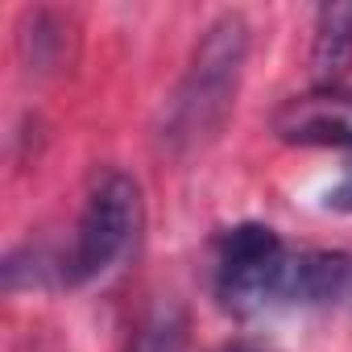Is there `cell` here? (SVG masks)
I'll list each match as a JSON object with an SVG mask.
<instances>
[{
	"mask_svg": "<svg viewBox=\"0 0 352 352\" xmlns=\"http://www.w3.org/2000/svg\"><path fill=\"white\" fill-rule=\"evenodd\" d=\"M323 208H327V212L352 216V157H348V166H344V174H340V183L323 195Z\"/></svg>",
	"mask_w": 352,
	"mask_h": 352,
	"instance_id": "cell-9",
	"label": "cell"
},
{
	"mask_svg": "<svg viewBox=\"0 0 352 352\" xmlns=\"http://www.w3.org/2000/svg\"><path fill=\"white\" fill-rule=\"evenodd\" d=\"M352 302V253L344 249H298L290 253L282 307L298 311H331Z\"/></svg>",
	"mask_w": 352,
	"mask_h": 352,
	"instance_id": "cell-5",
	"label": "cell"
},
{
	"mask_svg": "<svg viewBox=\"0 0 352 352\" xmlns=\"http://www.w3.org/2000/svg\"><path fill=\"white\" fill-rule=\"evenodd\" d=\"M25 50L34 71H63L71 58V25L58 13H34V30L25 34Z\"/></svg>",
	"mask_w": 352,
	"mask_h": 352,
	"instance_id": "cell-8",
	"label": "cell"
},
{
	"mask_svg": "<svg viewBox=\"0 0 352 352\" xmlns=\"http://www.w3.org/2000/svg\"><path fill=\"white\" fill-rule=\"evenodd\" d=\"M141 232V187L137 179L112 170L91 187L79 220H75V236L71 245L54 257L58 286H87L96 278H104L133 245Z\"/></svg>",
	"mask_w": 352,
	"mask_h": 352,
	"instance_id": "cell-2",
	"label": "cell"
},
{
	"mask_svg": "<svg viewBox=\"0 0 352 352\" xmlns=\"http://www.w3.org/2000/svg\"><path fill=\"white\" fill-rule=\"evenodd\" d=\"M286 241L265 224H236L216 241V298L232 315H257L282 307V282L290 265Z\"/></svg>",
	"mask_w": 352,
	"mask_h": 352,
	"instance_id": "cell-3",
	"label": "cell"
},
{
	"mask_svg": "<svg viewBox=\"0 0 352 352\" xmlns=\"http://www.w3.org/2000/svg\"><path fill=\"white\" fill-rule=\"evenodd\" d=\"M216 352H257V348H249V344H224V348H216Z\"/></svg>",
	"mask_w": 352,
	"mask_h": 352,
	"instance_id": "cell-10",
	"label": "cell"
},
{
	"mask_svg": "<svg viewBox=\"0 0 352 352\" xmlns=\"http://www.w3.org/2000/svg\"><path fill=\"white\" fill-rule=\"evenodd\" d=\"M129 352H187V311L174 298L153 302L137 323Z\"/></svg>",
	"mask_w": 352,
	"mask_h": 352,
	"instance_id": "cell-7",
	"label": "cell"
},
{
	"mask_svg": "<svg viewBox=\"0 0 352 352\" xmlns=\"http://www.w3.org/2000/svg\"><path fill=\"white\" fill-rule=\"evenodd\" d=\"M274 133L286 145H323L352 153V91L319 87L286 100L274 112Z\"/></svg>",
	"mask_w": 352,
	"mask_h": 352,
	"instance_id": "cell-4",
	"label": "cell"
},
{
	"mask_svg": "<svg viewBox=\"0 0 352 352\" xmlns=\"http://www.w3.org/2000/svg\"><path fill=\"white\" fill-rule=\"evenodd\" d=\"M352 71V0H336L315 13L311 75L319 87H336Z\"/></svg>",
	"mask_w": 352,
	"mask_h": 352,
	"instance_id": "cell-6",
	"label": "cell"
},
{
	"mask_svg": "<svg viewBox=\"0 0 352 352\" xmlns=\"http://www.w3.org/2000/svg\"><path fill=\"white\" fill-rule=\"evenodd\" d=\"M245 63H249V21L241 13H220L199 34L191 63L166 104L162 145L170 153H195L224 133L236 108Z\"/></svg>",
	"mask_w": 352,
	"mask_h": 352,
	"instance_id": "cell-1",
	"label": "cell"
}]
</instances>
